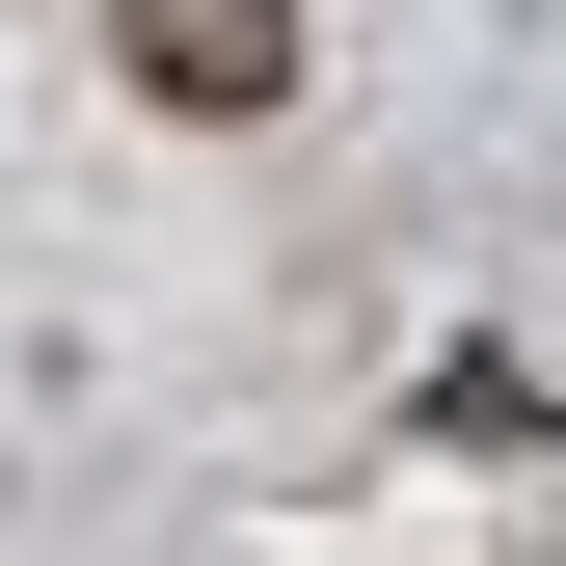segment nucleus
I'll return each instance as SVG.
<instances>
[{"mask_svg":"<svg viewBox=\"0 0 566 566\" xmlns=\"http://www.w3.org/2000/svg\"><path fill=\"white\" fill-rule=\"evenodd\" d=\"M108 54L163 82L189 135H243V108H297V0H108Z\"/></svg>","mask_w":566,"mask_h":566,"instance_id":"f257e3e1","label":"nucleus"}]
</instances>
